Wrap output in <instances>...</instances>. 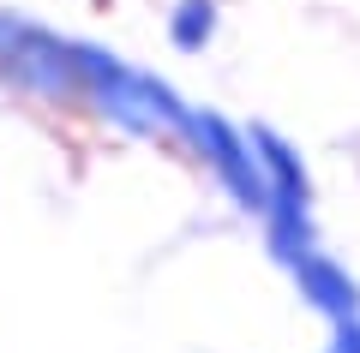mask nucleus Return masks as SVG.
<instances>
[{
	"label": "nucleus",
	"instance_id": "f257e3e1",
	"mask_svg": "<svg viewBox=\"0 0 360 353\" xmlns=\"http://www.w3.org/2000/svg\"><path fill=\"white\" fill-rule=\"evenodd\" d=\"M193 138H198V150L210 156V168L222 174V186H229L246 210L264 215L270 210V186H264V168H258L252 144H246L222 114H193Z\"/></svg>",
	"mask_w": 360,
	"mask_h": 353
},
{
	"label": "nucleus",
	"instance_id": "f03ea898",
	"mask_svg": "<svg viewBox=\"0 0 360 353\" xmlns=\"http://www.w3.org/2000/svg\"><path fill=\"white\" fill-rule=\"evenodd\" d=\"M295 288H300V300H312L324 317H336V324L360 317V281L348 276L330 252H307L300 258L295 264Z\"/></svg>",
	"mask_w": 360,
	"mask_h": 353
},
{
	"label": "nucleus",
	"instance_id": "7ed1b4c3",
	"mask_svg": "<svg viewBox=\"0 0 360 353\" xmlns=\"http://www.w3.org/2000/svg\"><path fill=\"white\" fill-rule=\"evenodd\" d=\"M168 36H174V48H205L210 36H217V0H180L174 18H168Z\"/></svg>",
	"mask_w": 360,
	"mask_h": 353
},
{
	"label": "nucleus",
	"instance_id": "20e7f679",
	"mask_svg": "<svg viewBox=\"0 0 360 353\" xmlns=\"http://www.w3.org/2000/svg\"><path fill=\"white\" fill-rule=\"evenodd\" d=\"M330 353H360V317L336 324V335H330Z\"/></svg>",
	"mask_w": 360,
	"mask_h": 353
}]
</instances>
